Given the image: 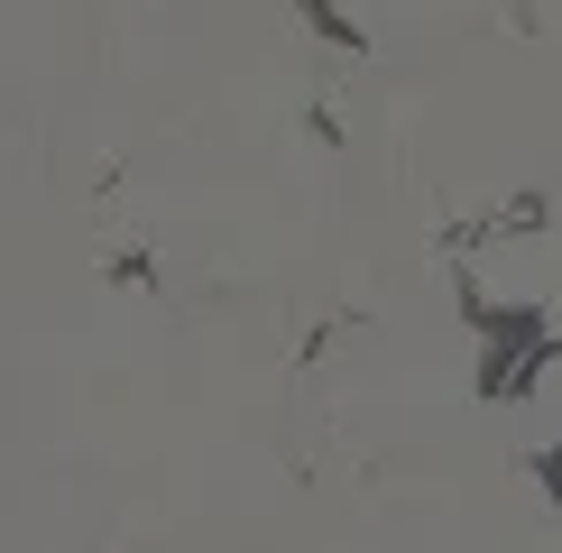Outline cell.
<instances>
[{"instance_id": "cell-2", "label": "cell", "mask_w": 562, "mask_h": 553, "mask_svg": "<svg viewBox=\"0 0 562 553\" xmlns=\"http://www.w3.org/2000/svg\"><path fill=\"white\" fill-rule=\"evenodd\" d=\"M295 10L314 19V37H323V46H341V56H360V46H369V37H360V19H341L333 0H295Z\"/></svg>"}, {"instance_id": "cell-1", "label": "cell", "mask_w": 562, "mask_h": 553, "mask_svg": "<svg viewBox=\"0 0 562 553\" xmlns=\"http://www.w3.org/2000/svg\"><path fill=\"white\" fill-rule=\"evenodd\" d=\"M461 314L480 323V397H526L562 360V332H553L544 305H488L471 276H461Z\"/></svg>"}, {"instance_id": "cell-3", "label": "cell", "mask_w": 562, "mask_h": 553, "mask_svg": "<svg viewBox=\"0 0 562 553\" xmlns=\"http://www.w3.org/2000/svg\"><path fill=\"white\" fill-rule=\"evenodd\" d=\"M526 471H535V479H544V498H553V517H562V443H553V452H535V461H526Z\"/></svg>"}]
</instances>
